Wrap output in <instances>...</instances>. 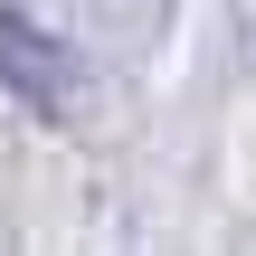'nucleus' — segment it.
<instances>
[{"mask_svg": "<svg viewBox=\"0 0 256 256\" xmlns=\"http://www.w3.org/2000/svg\"><path fill=\"white\" fill-rule=\"evenodd\" d=\"M76 76H86V57H76L57 28H38L28 10H0V86H10L28 114H66V104H76Z\"/></svg>", "mask_w": 256, "mask_h": 256, "instance_id": "1", "label": "nucleus"}]
</instances>
